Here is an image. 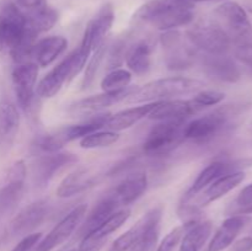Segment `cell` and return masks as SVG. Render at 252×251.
I'll list each match as a JSON object with an SVG mask.
<instances>
[{"label": "cell", "instance_id": "6da1fadb", "mask_svg": "<svg viewBox=\"0 0 252 251\" xmlns=\"http://www.w3.org/2000/svg\"><path fill=\"white\" fill-rule=\"evenodd\" d=\"M36 36L27 29L26 15L15 2L0 10V52L9 54L16 64L31 62Z\"/></svg>", "mask_w": 252, "mask_h": 251}, {"label": "cell", "instance_id": "7a4b0ae2", "mask_svg": "<svg viewBox=\"0 0 252 251\" xmlns=\"http://www.w3.org/2000/svg\"><path fill=\"white\" fill-rule=\"evenodd\" d=\"M194 4L185 0H150L139 7L135 17L160 31H171L193 21Z\"/></svg>", "mask_w": 252, "mask_h": 251}, {"label": "cell", "instance_id": "3957f363", "mask_svg": "<svg viewBox=\"0 0 252 251\" xmlns=\"http://www.w3.org/2000/svg\"><path fill=\"white\" fill-rule=\"evenodd\" d=\"M202 86V81L185 76L158 79L137 88V90L130 94L125 101L127 103H148L172 100L177 96L198 93Z\"/></svg>", "mask_w": 252, "mask_h": 251}, {"label": "cell", "instance_id": "277c9868", "mask_svg": "<svg viewBox=\"0 0 252 251\" xmlns=\"http://www.w3.org/2000/svg\"><path fill=\"white\" fill-rule=\"evenodd\" d=\"M217 24L225 31L234 49L252 47V24L248 12L236 1H225L214 11Z\"/></svg>", "mask_w": 252, "mask_h": 251}, {"label": "cell", "instance_id": "5b68a950", "mask_svg": "<svg viewBox=\"0 0 252 251\" xmlns=\"http://www.w3.org/2000/svg\"><path fill=\"white\" fill-rule=\"evenodd\" d=\"M88 59L89 56H86L80 48L71 52L41 79L36 86L37 95L42 98H51L56 96L65 84L70 83L76 75H79Z\"/></svg>", "mask_w": 252, "mask_h": 251}, {"label": "cell", "instance_id": "8992f818", "mask_svg": "<svg viewBox=\"0 0 252 251\" xmlns=\"http://www.w3.org/2000/svg\"><path fill=\"white\" fill-rule=\"evenodd\" d=\"M236 113V107L226 105L186 123L184 128L185 140L196 143L209 142L229 127Z\"/></svg>", "mask_w": 252, "mask_h": 251}, {"label": "cell", "instance_id": "52a82bcc", "mask_svg": "<svg viewBox=\"0 0 252 251\" xmlns=\"http://www.w3.org/2000/svg\"><path fill=\"white\" fill-rule=\"evenodd\" d=\"M186 121H161L152 128L145 138L143 149L148 155H164L181 144Z\"/></svg>", "mask_w": 252, "mask_h": 251}, {"label": "cell", "instance_id": "ba28073f", "mask_svg": "<svg viewBox=\"0 0 252 251\" xmlns=\"http://www.w3.org/2000/svg\"><path fill=\"white\" fill-rule=\"evenodd\" d=\"M187 38L207 54H226L231 47L230 38L216 21L196 24L187 31Z\"/></svg>", "mask_w": 252, "mask_h": 251}, {"label": "cell", "instance_id": "9c48e42d", "mask_svg": "<svg viewBox=\"0 0 252 251\" xmlns=\"http://www.w3.org/2000/svg\"><path fill=\"white\" fill-rule=\"evenodd\" d=\"M113 22H115V10L110 2H106L89 21L79 48L86 56L90 57V54L105 42Z\"/></svg>", "mask_w": 252, "mask_h": 251}, {"label": "cell", "instance_id": "30bf717a", "mask_svg": "<svg viewBox=\"0 0 252 251\" xmlns=\"http://www.w3.org/2000/svg\"><path fill=\"white\" fill-rule=\"evenodd\" d=\"M38 65L34 62L20 63L14 66L11 71V80L14 85L17 105L22 110H27L31 106L36 91Z\"/></svg>", "mask_w": 252, "mask_h": 251}, {"label": "cell", "instance_id": "8fae6325", "mask_svg": "<svg viewBox=\"0 0 252 251\" xmlns=\"http://www.w3.org/2000/svg\"><path fill=\"white\" fill-rule=\"evenodd\" d=\"M86 211H88L86 204H80V206L75 207L49 231L48 235L43 240L39 241L38 245L34 246L33 251H52L54 248L63 244L66 239L70 238L71 234L80 225Z\"/></svg>", "mask_w": 252, "mask_h": 251}, {"label": "cell", "instance_id": "7c38bea8", "mask_svg": "<svg viewBox=\"0 0 252 251\" xmlns=\"http://www.w3.org/2000/svg\"><path fill=\"white\" fill-rule=\"evenodd\" d=\"M252 166V159L245 160H235V161H214L204 167L197 179L194 180L193 185L189 187V191L185 193L184 198H191L196 194L201 193L204 188L209 186L212 182L218 180L219 177L225 176V175L233 174L236 171H244L245 167Z\"/></svg>", "mask_w": 252, "mask_h": 251}, {"label": "cell", "instance_id": "4fadbf2b", "mask_svg": "<svg viewBox=\"0 0 252 251\" xmlns=\"http://www.w3.org/2000/svg\"><path fill=\"white\" fill-rule=\"evenodd\" d=\"M137 88L138 86L129 85L127 88L122 89V90L103 91L102 94H98V95L89 96V97L74 102L69 107V112L74 116H89L94 115V113L97 115L103 108L116 105V103L121 102V101H125L130 94L137 90Z\"/></svg>", "mask_w": 252, "mask_h": 251}, {"label": "cell", "instance_id": "5bb4252c", "mask_svg": "<svg viewBox=\"0 0 252 251\" xmlns=\"http://www.w3.org/2000/svg\"><path fill=\"white\" fill-rule=\"evenodd\" d=\"M244 180H245V172L244 171H236L233 172V174L221 176L214 182H212L201 193L196 194V196L191 197V198H182L181 203L191 204V206L201 209L202 207H206L209 203H212V202L218 201L219 198H221L226 193L233 191Z\"/></svg>", "mask_w": 252, "mask_h": 251}, {"label": "cell", "instance_id": "9a60e30c", "mask_svg": "<svg viewBox=\"0 0 252 251\" xmlns=\"http://www.w3.org/2000/svg\"><path fill=\"white\" fill-rule=\"evenodd\" d=\"M162 216V208L161 207H154L150 209L149 212L144 214L134 225L130 229H128L126 233L118 236L113 244L111 245L108 251H128L132 248L134 244H137L143 236L145 235L149 229L153 226L160 225V220H161Z\"/></svg>", "mask_w": 252, "mask_h": 251}, {"label": "cell", "instance_id": "2e32d148", "mask_svg": "<svg viewBox=\"0 0 252 251\" xmlns=\"http://www.w3.org/2000/svg\"><path fill=\"white\" fill-rule=\"evenodd\" d=\"M48 216V203L46 201L32 202L21 209L12 218L10 230L14 235H30L37 226L43 223Z\"/></svg>", "mask_w": 252, "mask_h": 251}, {"label": "cell", "instance_id": "e0dca14e", "mask_svg": "<svg viewBox=\"0 0 252 251\" xmlns=\"http://www.w3.org/2000/svg\"><path fill=\"white\" fill-rule=\"evenodd\" d=\"M199 110L191 100L172 98V100L159 101L148 117L153 121H186L189 116L197 113Z\"/></svg>", "mask_w": 252, "mask_h": 251}, {"label": "cell", "instance_id": "ac0fdd59", "mask_svg": "<svg viewBox=\"0 0 252 251\" xmlns=\"http://www.w3.org/2000/svg\"><path fill=\"white\" fill-rule=\"evenodd\" d=\"M161 43L166 53V64L170 69H185L192 64V52L182 42L181 34L175 30L161 36Z\"/></svg>", "mask_w": 252, "mask_h": 251}, {"label": "cell", "instance_id": "d6986e66", "mask_svg": "<svg viewBox=\"0 0 252 251\" xmlns=\"http://www.w3.org/2000/svg\"><path fill=\"white\" fill-rule=\"evenodd\" d=\"M130 217V209L129 208H121L117 212L112 214L111 217H108L100 226H98L96 230H94L93 233H90L89 235H86L85 238L81 239V243L79 245V250L85 251L89 250L91 248H95V246L103 245L105 240L107 239L108 235L116 231L117 229H120L126 221L128 220V218Z\"/></svg>", "mask_w": 252, "mask_h": 251}, {"label": "cell", "instance_id": "ffe728a7", "mask_svg": "<svg viewBox=\"0 0 252 251\" xmlns=\"http://www.w3.org/2000/svg\"><path fill=\"white\" fill-rule=\"evenodd\" d=\"M148 188V176L144 171H135L128 175L112 191V194L121 207L126 208L134 203Z\"/></svg>", "mask_w": 252, "mask_h": 251}, {"label": "cell", "instance_id": "44dd1931", "mask_svg": "<svg viewBox=\"0 0 252 251\" xmlns=\"http://www.w3.org/2000/svg\"><path fill=\"white\" fill-rule=\"evenodd\" d=\"M78 161V157L70 153H49L43 154L34 166V175L38 184L46 185L54 177V175L68 165Z\"/></svg>", "mask_w": 252, "mask_h": 251}, {"label": "cell", "instance_id": "7402d4cb", "mask_svg": "<svg viewBox=\"0 0 252 251\" xmlns=\"http://www.w3.org/2000/svg\"><path fill=\"white\" fill-rule=\"evenodd\" d=\"M118 209H121L120 203H118L117 199L115 198V196L111 192L107 196L103 197L101 201H98L96 206L93 208V211L90 212V214L86 217L85 221L81 224L80 229H79L78 238L83 239L90 233H93L108 217L112 216Z\"/></svg>", "mask_w": 252, "mask_h": 251}, {"label": "cell", "instance_id": "603a6c76", "mask_svg": "<svg viewBox=\"0 0 252 251\" xmlns=\"http://www.w3.org/2000/svg\"><path fill=\"white\" fill-rule=\"evenodd\" d=\"M246 221H248V218L241 214L226 218L214 234L207 251H223L228 249L246 225Z\"/></svg>", "mask_w": 252, "mask_h": 251}, {"label": "cell", "instance_id": "cb8c5ba5", "mask_svg": "<svg viewBox=\"0 0 252 251\" xmlns=\"http://www.w3.org/2000/svg\"><path fill=\"white\" fill-rule=\"evenodd\" d=\"M68 47V41L63 36H49L39 39L32 48V58L38 66H48L58 58Z\"/></svg>", "mask_w": 252, "mask_h": 251}, {"label": "cell", "instance_id": "d4e9b609", "mask_svg": "<svg viewBox=\"0 0 252 251\" xmlns=\"http://www.w3.org/2000/svg\"><path fill=\"white\" fill-rule=\"evenodd\" d=\"M203 65L207 73L218 80L235 83L240 79V70L226 54H207Z\"/></svg>", "mask_w": 252, "mask_h": 251}, {"label": "cell", "instance_id": "484cf974", "mask_svg": "<svg viewBox=\"0 0 252 251\" xmlns=\"http://www.w3.org/2000/svg\"><path fill=\"white\" fill-rule=\"evenodd\" d=\"M157 103L158 102H148L142 106H137V107L126 108V110L120 111L115 115H110L105 128L108 130H113V132L128 129V128L137 125L143 118L148 117L153 108L157 106Z\"/></svg>", "mask_w": 252, "mask_h": 251}, {"label": "cell", "instance_id": "4316f807", "mask_svg": "<svg viewBox=\"0 0 252 251\" xmlns=\"http://www.w3.org/2000/svg\"><path fill=\"white\" fill-rule=\"evenodd\" d=\"M95 181L96 177L91 174L90 170L85 169V167H78L68 176L64 177V180L57 188V196L61 198L76 196L94 186Z\"/></svg>", "mask_w": 252, "mask_h": 251}, {"label": "cell", "instance_id": "83f0119b", "mask_svg": "<svg viewBox=\"0 0 252 251\" xmlns=\"http://www.w3.org/2000/svg\"><path fill=\"white\" fill-rule=\"evenodd\" d=\"M27 21V29L33 36L49 31L58 21V12L48 5L25 12Z\"/></svg>", "mask_w": 252, "mask_h": 251}, {"label": "cell", "instance_id": "f1b7e54d", "mask_svg": "<svg viewBox=\"0 0 252 251\" xmlns=\"http://www.w3.org/2000/svg\"><path fill=\"white\" fill-rule=\"evenodd\" d=\"M128 68L137 75L148 73L152 64V46L147 41H139L130 46L125 54Z\"/></svg>", "mask_w": 252, "mask_h": 251}, {"label": "cell", "instance_id": "f546056e", "mask_svg": "<svg viewBox=\"0 0 252 251\" xmlns=\"http://www.w3.org/2000/svg\"><path fill=\"white\" fill-rule=\"evenodd\" d=\"M212 223L209 220H199L191 226H186L179 251H201L212 234Z\"/></svg>", "mask_w": 252, "mask_h": 251}, {"label": "cell", "instance_id": "4dcf8cb0", "mask_svg": "<svg viewBox=\"0 0 252 251\" xmlns=\"http://www.w3.org/2000/svg\"><path fill=\"white\" fill-rule=\"evenodd\" d=\"M20 126V115L16 106L10 101L0 102V138L9 139L16 134Z\"/></svg>", "mask_w": 252, "mask_h": 251}, {"label": "cell", "instance_id": "1f68e13d", "mask_svg": "<svg viewBox=\"0 0 252 251\" xmlns=\"http://www.w3.org/2000/svg\"><path fill=\"white\" fill-rule=\"evenodd\" d=\"M24 182L6 181L0 188V219L14 209L24 191Z\"/></svg>", "mask_w": 252, "mask_h": 251}, {"label": "cell", "instance_id": "d6a6232c", "mask_svg": "<svg viewBox=\"0 0 252 251\" xmlns=\"http://www.w3.org/2000/svg\"><path fill=\"white\" fill-rule=\"evenodd\" d=\"M120 139L118 132L113 130H96L90 133L80 139V147L83 149H96V148H105L115 144Z\"/></svg>", "mask_w": 252, "mask_h": 251}, {"label": "cell", "instance_id": "836d02e7", "mask_svg": "<svg viewBox=\"0 0 252 251\" xmlns=\"http://www.w3.org/2000/svg\"><path fill=\"white\" fill-rule=\"evenodd\" d=\"M132 73L127 69L117 68L110 70L101 80V89L103 91H117L129 86Z\"/></svg>", "mask_w": 252, "mask_h": 251}, {"label": "cell", "instance_id": "e575fe53", "mask_svg": "<svg viewBox=\"0 0 252 251\" xmlns=\"http://www.w3.org/2000/svg\"><path fill=\"white\" fill-rule=\"evenodd\" d=\"M106 51H107V44L105 42L94 51L93 57H91V59L89 61V64L86 65L85 74H84L83 81H81V89H88L93 84L94 79H95L96 74H97L98 68H100L103 58H105Z\"/></svg>", "mask_w": 252, "mask_h": 251}, {"label": "cell", "instance_id": "d590c367", "mask_svg": "<svg viewBox=\"0 0 252 251\" xmlns=\"http://www.w3.org/2000/svg\"><path fill=\"white\" fill-rule=\"evenodd\" d=\"M225 98V94L216 90H199L196 95L191 98L192 102L199 108L203 110L204 107H211L220 103Z\"/></svg>", "mask_w": 252, "mask_h": 251}, {"label": "cell", "instance_id": "8d00e7d4", "mask_svg": "<svg viewBox=\"0 0 252 251\" xmlns=\"http://www.w3.org/2000/svg\"><path fill=\"white\" fill-rule=\"evenodd\" d=\"M186 231V226L182 224L181 226H176V228L172 229L169 234H166L164 239L161 240V243L158 246L157 251H174V249L176 248L177 244L180 243V240L182 239V235Z\"/></svg>", "mask_w": 252, "mask_h": 251}, {"label": "cell", "instance_id": "74e56055", "mask_svg": "<svg viewBox=\"0 0 252 251\" xmlns=\"http://www.w3.org/2000/svg\"><path fill=\"white\" fill-rule=\"evenodd\" d=\"M159 230L160 225L153 226L152 229L145 233V235L138 241L137 244L132 246L128 251H150L153 249V246L155 245L158 240V236H159Z\"/></svg>", "mask_w": 252, "mask_h": 251}, {"label": "cell", "instance_id": "f35d334b", "mask_svg": "<svg viewBox=\"0 0 252 251\" xmlns=\"http://www.w3.org/2000/svg\"><path fill=\"white\" fill-rule=\"evenodd\" d=\"M234 204H235L236 208L235 214L239 213L240 211H243V209L252 206V182L246 187H244V188L239 192Z\"/></svg>", "mask_w": 252, "mask_h": 251}, {"label": "cell", "instance_id": "ab89813d", "mask_svg": "<svg viewBox=\"0 0 252 251\" xmlns=\"http://www.w3.org/2000/svg\"><path fill=\"white\" fill-rule=\"evenodd\" d=\"M42 238L41 233H32L22 238V240L11 251H32Z\"/></svg>", "mask_w": 252, "mask_h": 251}, {"label": "cell", "instance_id": "60d3db41", "mask_svg": "<svg viewBox=\"0 0 252 251\" xmlns=\"http://www.w3.org/2000/svg\"><path fill=\"white\" fill-rule=\"evenodd\" d=\"M229 251H251L252 250V236H244L238 241L231 244Z\"/></svg>", "mask_w": 252, "mask_h": 251}, {"label": "cell", "instance_id": "b9f144b4", "mask_svg": "<svg viewBox=\"0 0 252 251\" xmlns=\"http://www.w3.org/2000/svg\"><path fill=\"white\" fill-rule=\"evenodd\" d=\"M102 248V245H98V246H95V248H91L89 249V250H85V251H100V249ZM71 251H80L79 249H75V250H71Z\"/></svg>", "mask_w": 252, "mask_h": 251}, {"label": "cell", "instance_id": "7bdbcfd3", "mask_svg": "<svg viewBox=\"0 0 252 251\" xmlns=\"http://www.w3.org/2000/svg\"><path fill=\"white\" fill-rule=\"evenodd\" d=\"M185 1H189L194 4V2H201V1H213V0H185Z\"/></svg>", "mask_w": 252, "mask_h": 251}, {"label": "cell", "instance_id": "ee69618b", "mask_svg": "<svg viewBox=\"0 0 252 251\" xmlns=\"http://www.w3.org/2000/svg\"><path fill=\"white\" fill-rule=\"evenodd\" d=\"M250 133L252 134V122H251V125H250Z\"/></svg>", "mask_w": 252, "mask_h": 251}, {"label": "cell", "instance_id": "f6af8a7d", "mask_svg": "<svg viewBox=\"0 0 252 251\" xmlns=\"http://www.w3.org/2000/svg\"><path fill=\"white\" fill-rule=\"evenodd\" d=\"M32 251H33V250H32Z\"/></svg>", "mask_w": 252, "mask_h": 251}]
</instances>
